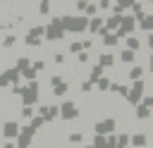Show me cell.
Wrapping results in <instances>:
<instances>
[{
  "label": "cell",
  "mask_w": 153,
  "mask_h": 148,
  "mask_svg": "<svg viewBox=\"0 0 153 148\" xmlns=\"http://www.w3.org/2000/svg\"><path fill=\"white\" fill-rule=\"evenodd\" d=\"M84 24H86V21H84L81 17H69V19H67V29H72V31H81Z\"/></svg>",
  "instance_id": "6da1fadb"
},
{
  "label": "cell",
  "mask_w": 153,
  "mask_h": 148,
  "mask_svg": "<svg viewBox=\"0 0 153 148\" xmlns=\"http://www.w3.org/2000/svg\"><path fill=\"white\" fill-rule=\"evenodd\" d=\"M141 26H143V29H153V17H146Z\"/></svg>",
  "instance_id": "7a4b0ae2"
},
{
  "label": "cell",
  "mask_w": 153,
  "mask_h": 148,
  "mask_svg": "<svg viewBox=\"0 0 153 148\" xmlns=\"http://www.w3.org/2000/svg\"><path fill=\"white\" fill-rule=\"evenodd\" d=\"M127 45H129L131 50H136V48H139V41H136V38H129V41H127Z\"/></svg>",
  "instance_id": "3957f363"
},
{
  "label": "cell",
  "mask_w": 153,
  "mask_h": 148,
  "mask_svg": "<svg viewBox=\"0 0 153 148\" xmlns=\"http://www.w3.org/2000/svg\"><path fill=\"white\" fill-rule=\"evenodd\" d=\"M103 64L110 67V64H112V57H110V55H103Z\"/></svg>",
  "instance_id": "277c9868"
},
{
  "label": "cell",
  "mask_w": 153,
  "mask_h": 148,
  "mask_svg": "<svg viewBox=\"0 0 153 148\" xmlns=\"http://www.w3.org/2000/svg\"><path fill=\"white\" fill-rule=\"evenodd\" d=\"M98 26H100V19H93V21H91V31H96Z\"/></svg>",
  "instance_id": "5b68a950"
},
{
  "label": "cell",
  "mask_w": 153,
  "mask_h": 148,
  "mask_svg": "<svg viewBox=\"0 0 153 148\" xmlns=\"http://www.w3.org/2000/svg\"><path fill=\"white\" fill-rule=\"evenodd\" d=\"M115 43H117V38H112V36H108V38H105V45H115Z\"/></svg>",
  "instance_id": "8992f818"
},
{
  "label": "cell",
  "mask_w": 153,
  "mask_h": 148,
  "mask_svg": "<svg viewBox=\"0 0 153 148\" xmlns=\"http://www.w3.org/2000/svg\"><path fill=\"white\" fill-rule=\"evenodd\" d=\"M122 60H124V62H129V60H134V53H124V55H122Z\"/></svg>",
  "instance_id": "52a82bcc"
},
{
  "label": "cell",
  "mask_w": 153,
  "mask_h": 148,
  "mask_svg": "<svg viewBox=\"0 0 153 148\" xmlns=\"http://www.w3.org/2000/svg\"><path fill=\"white\" fill-rule=\"evenodd\" d=\"M148 45H151V48H153V33H151V38H148Z\"/></svg>",
  "instance_id": "ba28073f"
},
{
  "label": "cell",
  "mask_w": 153,
  "mask_h": 148,
  "mask_svg": "<svg viewBox=\"0 0 153 148\" xmlns=\"http://www.w3.org/2000/svg\"><path fill=\"white\" fill-rule=\"evenodd\" d=\"M151 69H153V57H151Z\"/></svg>",
  "instance_id": "9c48e42d"
}]
</instances>
